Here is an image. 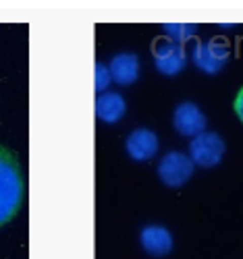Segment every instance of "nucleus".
Here are the masks:
<instances>
[{
    "mask_svg": "<svg viewBox=\"0 0 243 259\" xmlns=\"http://www.w3.org/2000/svg\"><path fill=\"white\" fill-rule=\"evenodd\" d=\"M96 92H98V96L100 94H104L106 92V88L110 85V73H108V69L104 67L102 62H96Z\"/></svg>",
    "mask_w": 243,
    "mask_h": 259,
    "instance_id": "12",
    "label": "nucleus"
},
{
    "mask_svg": "<svg viewBox=\"0 0 243 259\" xmlns=\"http://www.w3.org/2000/svg\"><path fill=\"white\" fill-rule=\"evenodd\" d=\"M106 69L110 73V81H115L119 85H131L140 77V60L135 54L123 52V54L113 56V60L108 62Z\"/></svg>",
    "mask_w": 243,
    "mask_h": 259,
    "instance_id": "8",
    "label": "nucleus"
},
{
    "mask_svg": "<svg viewBox=\"0 0 243 259\" xmlns=\"http://www.w3.org/2000/svg\"><path fill=\"white\" fill-rule=\"evenodd\" d=\"M125 112H127V104H125V98L121 94L104 92L96 98V116L102 122L113 124V122L121 120L125 116Z\"/></svg>",
    "mask_w": 243,
    "mask_h": 259,
    "instance_id": "10",
    "label": "nucleus"
},
{
    "mask_svg": "<svg viewBox=\"0 0 243 259\" xmlns=\"http://www.w3.org/2000/svg\"><path fill=\"white\" fill-rule=\"evenodd\" d=\"M235 112H237V116H239V120L243 122V90L237 94V98H235Z\"/></svg>",
    "mask_w": 243,
    "mask_h": 259,
    "instance_id": "13",
    "label": "nucleus"
},
{
    "mask_svg": "<svg viewBox=\"0 0 243 259\" xmlns=\"http://www.w3.org/2000/svg\"><path fill=\"white\" fill-rule=\"evenodd\" d=\"M158 179L166 187H183L193 177V164L181 152H168L158 162Z\"/></svg>",
    "mask_w": 243,
    "mask_h": 259,
    "instance_id": "4",
    "label": "nucleus"
},
{
    "mask_svg": "<svg viewBox=\"0 0 243 259\" xmlns=\"http://www.w3.org/2000/svg\"><path fill=\"white\" fill-rule=\"evenodd\" d=\"M25 201V177L17 156L0 145V226L15 218Z\"/></svg>",
    "mask_w": 243,
    "mask_h": 259,
    "instance_id": "1",
    "label": "nucleus"
},
{
    "mask_svg": "<svg viewBox=\"0 0 243 259\" xmlns=\"http://www.w3.org/2000/svg\"><path fill=\"white\" fill-rule=\"evenodd\" d=\"M225 156V141L216 133H200L189 143V160L202 168H214Z\"/></svg>",
    "mask_w": 243,
    "mask_h": 259,
    "instance_id": "3",
    "label": "nucleus"
},
{
    "mask_svg": "<svg viewBox=\"0 0 243 259\" xmlns=\"http://www.w3.org/2000/svg\"><path fill=\"white\" fill-rule=\"evenodd\" d=\"M172 126H175V131L183 137H195V135L204 133L206 116L197 104L181 102L172 112Z\"/></svg>",
    "mask_w": 243,
    "mask_h": 259,
    "instance_id": "5",
    "label": "nucleus"
},
{
    "mask_svg": "<svg viewBox=\"0 0 243 259\" xmlns=\"http://www.w3.org/2000/svg\"><path fill=\"white\" fill-rule=\"evenodd\" d=\"M158 135L150 128H135L125 139V152L135 162H148L158 154Z\"/></svg>",
    "mask_w": 243,
    "mask_h": 259,
    "instance_id": "6",
    "label": "nucleus"
},
{
    "mask_svg": "<svg viewBox=\"0 0 243 259\" xmlns=\"http://www.w3.org/2000/svg\"><path fill=\"white\" fill-rule=\"evenodd\" d=\"M187 62V54L183 50V46L175 44V41H162L154 50V64L156 69L166 75V77H175L179 75Z\"/></svg>",
    "mask_w": 243,
    "mask_h": 259,
    "instance_id": "7",
    "label": "nucleus"
},
{
    "mask_svg": "<svg viewBox=\"0 0 243 259\" xmlns=\"http://www.w3.org/2000/svg\"><path fill=\"white\" fill-rule=\"evenodd\" d=\"M142 249L152 257H164L172 249V234L164 226H146L140 232Z\"/></svg>",
    "mask_w": 243,
    "mask_h": 259,
    "instance_id": "9",
    "label": "nucleus"
},
{
    "mask_svg": "<svg viewBox=\"0 0 243 259\" xmlns=\"http://www.w3.org/2000/svg\"><path fill=\"white\" fill-rule=\"evenodd\" d=\"M166 31V35H170V41H175V44H183V41L191 39L195 35V25L193 23H166L162 27Z\"/></svg>",
    "mask_w": 243,
    "mask_h": 259,
    "instance_id": "11",
    "label": "nucleus"
},
{
    "mask_svg": "<svg viewBox=\"0 0 243 259\" xmlns=\"http://www.w3.org/2000/svg\"><path fill=\"white\" fill-rule=\"evenodd\" d=\"M229 46L225 39H210V41H197L191 50V60L197 71L206 75H214L229 62Z\"/></svg>",
    "mask_w": 243,
    "mask_h": 259,
    "instance_id": "2",
    "label": "nucleus"
}]
</instances>
